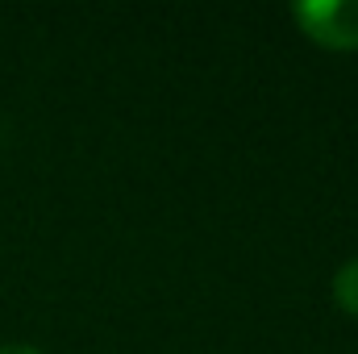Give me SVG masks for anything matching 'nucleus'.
<instances>
[{
    "label": "nucleus",
    "mask_w": 358,
    "mask_h": 354,
    "mask_svg": "<svg viewBox=\"0 0 358 354\" xmlns=\"http://www.w3.org/2000/svg\"><path fill=\"white\" fill-rule=\"evenodd\" d=\"M334 300H338L342 313L358 317V259L338 267V275H334Z\"/></svg>",
    "instance_id": "f03ea898"
},
{
    "label": "nucleus",
    "mask_w": 358,
    "mask_h": 354,
    "mask_svg": "<svg viewBox=\"0 0 358 354\" xmlns=\"http://www.w3.org/2000/svg\"><path fill=\"white\" fill-rule=\"evenodd\" d=\"M0 354H42V351H34V346H21V342H13V346H0Z\"/></svg>",
    "instance_id": "7ed1b4c3"
},
{
    "label": "nucleus",
    "mask_w": 358,
    "mask_h": 354,
    "mask_svg": "<svg viewBox=\"0 0 358 354\" xmlns=\"http://www.w3.org/2000/svg\"><path fill=\"white\" fill-rule=\"evenodd\" d=\"M292 17L308 42L325 50H358V0H304Z\"/></svg>",
    "instance_id": "f257e3e1"
}]
</instances>
